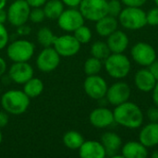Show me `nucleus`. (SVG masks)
<instances>
[{
  "instance_id": "37998d69",
  "label": "nucleus",
  "mask_w": 158,
  "mask_h": 158,
  "mask_svg": "<svg viewBox=\"0 0 158 158\" xmlns=\"http://www.w3.org/2000/svg\"><path fill=\"white\" fill-rule=\"evenodd\" d=\"M7 20V12L4 8H0V23L5 24Z\"/></svg>"
},
{
  "instance_id": "ea45409f",
  "label": "nucleus",
  "mask_w": 158,
  "mask_h": 158,
  "mask_svg": "<svg viewBox=\"0 0 158 158\" xmlns=\"http://www.w3.org/2000/svg\"><path fill=\"white\" fill-rule=\"evenodd\" d=\"M62 3L69 7H77L80 6L81 0H61Z\"/></svg>"
},
{
  "instance_id": "39448f33",
  "label": "nucleus",
  "mask_w": 158,
  "mask_h": 158,
  "mask_svg": "<svg viewBox=\"0 0 158 158\" xmlns=\"http://www.w3.org/2000/svg\"><path fill=\"white\" fill-rule=\"evenodd\" d=\"M79 10L85 19L96 22L100 19L108 15V1L81 0L79 6Z\"/></svg>"
},
{
  "instance_id": "f3484780",
  "label": "nucleus",
  "mask_w": 158,
  "mask_h": 158,
  "mask_svg": "<svg viewBox=\"0 0 158 158\" xmlns=\"http://www.w3.org/2000/svg\"><path fill=\"white\" fill-rule=\"evenodd\" d=\"M79 156L81 158H105L106 152L101 142L84 141L79 148Z\"/></svg>"
},
{
  "instance_id": "4468645a",
  "label": "nucleus",
  "mask_w": 158,
  "mask_h": 158,
  "mask_svg": "<svg viewBox=\"0 0 158 158\" xmlns=\"http://www.w3.org/2000/svg\"><path fill=\"white\" fill-rule=\"evenodd\" d=\"M33 68L27 62H14L8 69V78L15 83L24 84L33 77Z\"/></svg>"
},
{
  "instance_id": "aec40b11",
  "label": "nucleus",
  "mask_w": 158,
  "mask_h": 158,
  "mask_svg": "<svg viewBox=\"0 0 158 158\" xmlns=\"http://www.w3.org/2000/svg\"><path fill=\"white\" fill-rule=\"evenodd\" d=\"M101 143L105 147L106 156L110 157H114L122 147V140L120 136L112 131L105 132L101 137Z\"/></svg>"
},
{
  "instance_id": "c9c22d12",
  "label": "nucleus",
  "mask_w": 158,
  "mask_h": 158,
  "mask_svg": "<svg viewBox=\"0 0 158 158\" xmlns=\"http://www.w3.org/2000/svg\"><path fill=\"white\" fill-rule=\"evenodd\" d=\"M31 27L28 26L26 23L25 24H22L19 27H17V31H18V34L19 35H21V36H26V35H29L31 33Z\"/></svg>"
},
{
  "instance_id": "6ab92c4d",
  "label": "nucleus",
  "mask_w": 158,
  "mask_h": 158,
  "mask_svg": "<svg viewBox=\"0 0 158 158\" xmlns=\"http://www.w3.org/2000/svg\"><path fill=\"white\" fill-rule=\"evenodd\" d=\"M139 141L147 148L158 145V122H150L139 133Z\"/></svg>"
},
{
  "instance_id": "f704fd0d",
  "label": "nucleus",
  "mask_w": 158,
  "mask_h": 158,
  "mask_svg": "<svg viewBox=\"0 0 158 158\" xmlns=\"http://www.w3.org/2000/svg\"><path fill=\"white\" fill-rule=\"evenodd\" d=\"M123 5L126 6H137L142 7L147 0H120Z\"/></svg>"
},
{
  "instance_id": "a211bd4d",
  "label": "nucleus",
  "mask_w": 158,
  "mask_h": 158,
  "mask_svg": "<svg viewBox=\"0 0 158 158\" xmlns=\"http://www.w3.org/2000/svg\"><path fill=\"white\" fill-rule=\"evenodd\" d=\"M129 37L122 31L117 30L107 36L106 44L111 53H124L129 46Z\"/></svg>"
},
{
  "instance_id": "cd10ccee",
  "label": "nucleus",
  "mask_w": 158,
  "mask_h": 158,
  "mask_svg": "<svg viewBox=\"0 0 158 158\" xmlns=\"http://www.w3.org/2000/svg\"><path fill=\"white\" fill-rule=\"evenodd\" d=\"M103 66H104L103 60L96 58L94 56H91L88 59H86V61L84 62L83 69L87 76L97 75L101 71Z\"/></svg>"
},
{
  "instance_id": "4be33fe9",
  "label": "nucleus",
  "mask_w": 158,
  "mask_h": 158,
  "mask_svg": "<svg viewBox=\"0 0 158 158\" xmlns=\"http://www.w3.org/2000/svg\"><path fill=\"white\" fill-rule=\"evenodd\" d=\"M118 27V19L116 17L106 15L96 21L95 31L98 33V35L102 37H107L115 31H117Z\"/></svg>"
},
{
  "instance_id": "412c9836",
  "label": "nucleus",
  "mask_w": 158,
  "mask_h": 158,
  "mask_svg": "<svg viewBox=\"0 0 158 158\" xmlns=\"http://www.w3.org/2000/svg\"><path fill=\"white\" fill-rule=\"evenodd\" d=\"M121 155L124 158H146L148 150L140 141H131L121 147Z\"/></svg>"
},
{
  "instance_id": "b1692460",
  "label": "nucleus",
  "mask_w": 158,
  "mask_h": 158,
  "mask_svg": "<svg viewBox=\"0 0 158 158\" xmlns=\"http://www.w3.org/2000/svg\"><path fill=\"white\" fill-rule=\"evenodd\" d=\"M23 92L30 97L34 98L39 96L44 92V82L38 78H31L23 84Z\"/></svg>"
},
{
  "instance_id": "f03ea898",
  "label": "nucleus",
  "mask_w": 158,
  "mask_h": 158,
  "mask_svg": "<svg viewBox=\"0 0 158 158\" xmlns=\"http://www.w3.org/2000/svg\"><path fill=\"white\" fill-rule=\"evenodd\" d=\"M30 97L20 90H9L1 96L3 109L10 115L19 116L27 111L30 106Z\"/></svg>"
},
{
  "instance_id": "f8f14e48",
  "label": "nucleus",
  "mask_w": 158,
  "mask_h": 158,
  "mask_svg": "<svg viewBox=\"0 0 158 158\" xmlns=\"http://www.w3.org/2000/svg\"><path fill=\"white\" fill-rule=\"evenodd\" d=\"M81 43L71 34H64L56 36L53 47L60 56L70 57L77 55L81 49Z\"/></svg>"
},
{
  "instance_id": "473e14b6",
  "label": "nucleus",
  "mask_w": 158,
  "mask_h": 158,
  "mask_svg": "<svg viewBox=\"0 0 158 158\" xmlns=\"http://www.w3.org/2000/svg\"><path fill=\"white\" fill-rule=\"evenodd\" d=\"M9 41V35L6 28L3 23H0V50L6 47Z\"/></svg>"
},
{
  "instance_id": "1a4fd4ad",
  "label": "nucleus",
  "mask_w": 158,
  "mask_h": 158,
  "mask_svg": "<svg viewBox=\"0 0 158 158\" xmlns=\"http://www.w3.org/2000/svg\"><path fill=\"white\" fill-rule=\"evenodd\" d=\"M107 82L106 80L97 75L87 76L83 82V89L85 94L92 99L101 100L106 97L107 92Z\"/></svg>"
},
{
  "instance_id": "c03bdc74",
  "label": "nucleus",
  "mask_w": 158,
  "mask_h": 158,
  "mask_svg": "<svg viewBox=\"0 0 158 158\" xmlns=\"http://www.w3.org/2000/svg\"><path fill=\"white\" fill-rule=\"evenodd\" d=\"M6 5V0H0V8H5Z\"/></svg>"
},
{
  "instance_id": "a18cd8bd",
  "label": "nucleus",
  "mask_w": 158,
  "mask_h": 158,
  "mask_svg": "<svg viewBox=\"0 0 158 158\" xmlns=\"http://www.w3.org/2000/svg\"><path fill=\"white\" fill-rule=\"evenodd\" d=\"M152 156L154 158H158V151H156V152L152 155Z\"/></svg>"
},
{
  "instance_id": "a19ab883",
  "label": "nucleus",
  "mask_w": 158,
  "mask_h": 158,
  "mask_svg": "<svg viewBox=\"0 0 158 158\" xmlns=\"http://www.w3.org/2000/svg\"><path fill=\"white\" fill-rule=\"evenodd\" d=\"M152 93H153V95L152 96H153L154 104H155V106H158V81H156V84L155 88L153 89Z\"/></svg>"
},
{
  "instance_id": "09e8293b",
  "label": "nucleus",
  "mask_w": 158,
  "mask_h": 158,
  "mask_svg": "<svg viewBox=\"0 0 158 158\" xmlns=\"http://www.w3.org/2000/svg\"><path fill=\"white\" fill-rule=\"evenodd\" d=\"M0 93H1V86H0Z\"/></svg>"
},
{
  "instance_id": "bb28decb",
  "label": "nucleus",
  "mask_w": 158,
  "mask_h": 158,
  "mask_svg": "<svg viewBox=\"0 0 158 158\" xmlns=\"http://www.w3.org/2000/svg\"><path fill=\"white\" fill-rule=\"evenodd\" d=\"M110 54H111V51H110L107 44L105 43V42L97 41V42H94L91 46V55H92V56L99 58V59H101L103 61Z\"/></svg>"
},
{
  "instance_id": "e433bc0d",
  "label": "nucleus",
  "mask_w": 158,
  "mask_h": 158,
  "mask_svg": "<svg viewBox=\"0 0 158 158\" xmlns=\"http://www.w3.org/2000/svg\"><path fill=\"white\" fill-rule=\"evenodd\" d=\"M8 120H9L8 113L6 112L5 110L0 111V129L6 127L8 124Z\"/></svg>"
},
{
  "instance_id": "5701e85b",
  "label": "nucleus",
  "mask_w": 158,
  "mask_h": 158,
  "mask_svg": "<svg viewBox=\"0 0 158 158\" xmlns=\"http://www.w3.org/2000/svg\"><path fill=\"white\" fill-rule=\"evenodd\" d=\"M45 18L51 20H57L64 11V4L61 0H47L44 5Z\"/></svg>"
},
{
  "instance_id": "7ed1b4c3",
  "label": "nucleus",
  "mask_w": 158,
  "mask_h": 158,
  "mask_svg": "<svg viewBox=\"0 0 158 158\" xmlns=\"http://www.w3.org/2000/svg\"><path fill=\"white\" fill-rule=\"evenodd\" d=\"M103 63L106 73L117 80L126 78L131 69V60L123 53H111Z\"/></svg>"
},
{
  "instance_id": "9b49d317",
  "label": "nucleus",
  "mask_w": 158,
  "mask_h": 158,
  "mask_svg": "<svg viewBox=\"0 0 158 158\" xmlns=\"http://www.w3.org/2000/svg\"><path fill=\"white\" fill-rule=\"evenodd\" d=\"M84 20L85 19L79 9L69 7L68 9H64L60 17L57 19V24L61 30L70 32L83 25Z\"/></svg>"
},
{
  "instance_id": "dca6fc26",
  "label": "nucleus",
  "mask_w": 158,
  "mask_h": 158,
  "mask_svg": "<svg viewBox=\"0 0 158 158\" xmlns=\"http://www.w3.org/2000/svg\"><path fill=\"white\" fill-rule=\"evenodd\" d=\"M157 80L147 69H139L134 75V84L138 90L144 93H150L153 91L156 84Z\"/></svg>"
},
{
  "instance_id": "6e6552de",
  "label": "nucleus",
  "mask_w": 158,
  "mask_h": 158,
  "mask_svg": "<svg viewBox=\"0 0 158 158\" xmlns=\"http://www.w3.org/2000/svg\"><path fill=\"white\" fill-rule=\"evenodd\" d=\"M131 55L135 63L144 68H147L156 60V52L155 48L151 44L143 42L135 44L131 47Z\"/></svg>"
},
{
  "instance_id": "72a5a7b5",
  "label": "nucleus",
  "mask_w": 158,
  "mask_h": 158,
  "mask_svg": "<svg viewBox=\"0 0 158 158\" xmlns=\"http://www.w3.org/2000/svg\"><path fill=\"white\" fill-rule=\"evenodd\" d=\"M147 118L150 120V122H158V106L150 107L147 110Z\"/></svg>"
},
{
  "instance_id": "423d86ee",
  "label": "nucleus",
  "mask_w": 158,
  "mask_h": 158,
  "mask_svg": "<svg viewBox=\"0 0 158 158\" xmlns=\"http://www.w3.org/2000/svg\"><path fill=\"white\" fill-rule=\"evenodd\" d=\"M34 44L27 40H16L6 47V55L13 62H27L34 55Z\"/></svg>"
},
{
  "instance_id": "79ce46f5",
  "label": "nucleus",
  "mask_w": 158,
  "mask_h": 158,
  "mask_svg": "<svg viewBox=\"0 0 158 158\" xmlns=\"http://www.w3.org/2000/svg\"><path fill=\"white\" fill-rule=\"evenodd\" d=\"M6 70V62L3 57L0 56V78L5 74Z\"/></svg>"
},
{
  "instance_id": "f257e3e1",
  "label": "nucleus",
  "mask_w": 158,
  "mask_h": 158,
  "mask_svg": "<svg viewBox=\"0 0 158 158\" xmlns=\"http://www.w3.org/2000/svg\"><path fill=\"white\" fill-rule=\"evenodd\" d=\"M115 123L128 129H138L143 123V113L140 106L133 102L127 101L113 110Z\"/></svg>"
},
{
  "instance_id": "a878e982",
  "label": "nucleus",
  "mask_w": 158,
  "mask_h": 158,
  "mask_svg": "<svg viewBox=\"0 0 158 158\" xmlns=\"http://www.w3.org/2000/svg\"><path fill=\"white\" fill-rule=\"evenodd\" d=\"M36 38H37L38 43L43 47H50V46H53L56 39V36L53 33V31L49 28L43 27L38 31L36 34Z\"/></svg>"
},
{
  "instance_id": "de8ad7c7",
  "label": "nucleus",
  "mask_w": 158,
  "mask_h": 158,
  "mask_svg": "<svg viewBox=\"0 0 158 158\" xmlns=\"http://www.w3.org/2000/svg\"><path fill=\"white\" fill-rule=\"evenodd\" d=\"M154 1H155V3H156V6H158V0H154Z\"/></svg>"
},
{
  "instance_id": "c85d7f7f",
  "label": "nucleus",
  "mask_w": 158,
  "mask_h": 158,
  "mask_svg": "<svg viewBox=\"0 0 158 158\" xmlns=\"http://www.w3.org/2000/svg\"><path fill=\"white\" fill-rule=\"evenodd\" d=\"M73 32H74L73 35L81 43V44H88L92 40V37H93V33H92L91 29L89 27L85 26L84 24L81 25V27H79Z\"/></svg>"
},
{
  "instance_id": "7c9ffc66",
  "label": "nucleus",
  "mask_w": 158,
  "mask_h": 158,
  "mask_svg": "<svg viewBox=\"0 0 158 158\" xmlns=\"http://www.w3.org/2000/svg\"><path fill=\"white\" fill-rule=\"evenodd\" d=\"M122 10V3L120 0L108 1V15L118 18Z\"/></svg>"
},
{
  "instance_id": "20e7f679",
  "label": "nucleus",
  "mask_w": 158,
  "mask_h": 158,
  "mask_svg": "<svg viewBox=\"0 0 158 158\" xmlns=\"http://www.w3.org/2000/svg\"><path fill=\"white\" fill-rule=\"evenodd\" d=\"M118 19V23L127 30L136 31L147 25L146 12L137 6H126L122 8Z\"/></svg>"
},
{
  "instance_id": "c756f323",
  "label": "nucleus",
  "mask_w": 158,
  "mask_h": 158,
  "mask_svg": "<svg viewBox=\"0 0 158 158\" xmlns=\"http://www.w3.org/2000/svg\"><path fill=\"white\" fill-rule=\"evenodd\" d=\"M44 19H45V15H44V8H42V7H32V9H31L29 19L32 23H41V22L44 21Z\"/></svg>"
},
{
  "instance_id": "9d476101",
  "label": "nucleus",
  "mask_w": 158,
  "mask_h": 158,
  "mask_svg": "<svg viewBox=\"0 0 158 158\" xmlns=\"http://www.w3.org/2000/svg\"><path fill=\"white\" fill-rule=\"evenodd\" d=\"M60 57L54 47H44L36 58V66L42 72H52L59 66Z\"/></svg>"
},
{
  "instance_id": "4c0bfd02",
  "label": "nucleus",
  "mask_w": 158,
  "mask_h": 158,
  "mask_svg": "<svg viewBox=\"0 0 158 158\" xmlns=\"http://www.w3.org/2000/svg\"><path fill=\"white\" fill-rule=\"evenodd\" d=\"M46 1L47 0H26L31 7H41L46 3Z\"/></svg>"
},
{
  "instance_id": "2f4dec72",
  "label": "nucleus",
  "mask_w": 158,
  "mask_h": 158,
  "mask_svg": "<svg viewBox=\"0 0 158 158\" xmlns=\"http://www.w3.org/2000/svg\"><path fill=\"white\" fill-rule=\"evenodd\" d=\"M146 23L151 26H158V6H155L146 13Z\"/></svg>"
},
{
  "instance_id": "393cba45",
  "label": "nucleus",
  "mask_w": 158,
  "mask_h": 158,
  "mask_svg": "<svg viewBox=\"0 0 158 158\" xmlns=\"http://www.w3.org/2000/svg\"><path fill=\"white\" fill-rule=\"evenodd\" d=\"M84 142L83 136L75 131H67L63 136V143L64 145L70 150H79L81 144Z\"/></svg>"
},
{
  "instance_id": "49530a36",
  "label": "nucleus",
  "mask_w": 158,
  "mask_h": 158,
  "mask_svg": "<svg viewBox=\"0 0 158 158\" xmlns=\"http://www.w3.org/2000/svg\"><path fill=\"white\" fill-rule=\"evenodd\" d=\"M2 140H3V134H2V131H1V129H0V144L2 143Z\"/></svg>"
},
{
  "instance_id": "2eb2a0df",
  "label": "nucleus",
  "mask_w": 158,
  "mask_h": 158,
  "mask_svg": "<svg viewBox=\"0 0 158 158\" xmlns=\"http://www.w3.org/2000/svg\"><path fill=\"white\" fill-rule=\"evenodd\" d=\"M89 121L97 129L107 128L115 123L113 111L106 107H97L90 113Z\"/></svg>"
},
{
  "instance_id": "58836bf2",
  "label": "nucleus",
  "mask_w": 158,
  "mask_h": 158,
  "mask_svg": "<svg viewBox=\"0 0 158 158\" xmlns=\"http://www.w3.org/2000/svg\"><path fill=\"white\" fill-rule=\"evenodd\" d=\"M151 73L155 76V78L158 81V60H155L150 66L147 67Z\"/></svg>"
},
{
  "instance_id": "ddd939ff",
  "label": "nucleus",
  "mask_w": 158,
  "mask_h": 158,
  "mask_svg": "<svg viewBox=\"0 0 158 158\" xmlns=\"http://www.w3.org/2000/svg\"><path fill=\"white\" fill-rule=\"evenodd\" d=\"M131 94V91L130 85L124 81H118L107 88L106 98L110 105L117 106L129 101Z\"/></svg>"
},
{
  "instance_id": "0eeeda50",
  "label": "nucleus",
  "mask_w": 158,
  "mask_h": 158,
  "mask_svg": "<svg viewBox=\"0 0 158 158\" xmlns=\"http://www.w3.org/2000/svg\"><path fill=\"white\" fill-rule=\"evenodd\" d=\"M7 20L14 26L19 27L29 20L31 6L26 0H15L7 9Z\"/></svg>"
}]
</instances>
